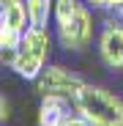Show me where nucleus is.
<instances>
[{
  "label": "nucleus",
  "mask_w": 123,
  "mask_h": 126,
  "mask_svg": "<svg viewBox=\"0 0 123 126\" xmlns=\"http://www.w3.org/2000/svg\"><path fill=\"white\" fill-rule=\"evenodd\" d=\"M49 49H52V36L47 28H36L30 25L25 33H22V44H19L16 52H3L8 69L22 77L27 82H36L38 74L47 69V58H49Z\"/></svg>",
  "instance_id": "f257e3e1"
},
{
  "label": "nucleus",
  "mask_w": 123,
  "mask_h": 126,
  "mask_svg": "<svg viewBox=\"0 0 123 126\" xmlns=\"http://www.w3.org/2000/svg\"><path fill=\"white\" fill-rule=\"evenodd\" d=\"M71 107L85 115L93 126H123V99L101 85H85L74 96Z\"/></svg>",
  "instance_id": "f03ea898"
},
{
  "label": "nucleus",
  "mask_w": 123,
  "mask_h": 126,
  "mask_svg": "<svg viewBox=\"0 0 123 126\" xmlns=\"http://www.w3.org/2000/svg\"><path fill=\"white\" fill-rule=\"evenodd\" d=\"M82 85H85V79H82L77 71L60 66V63L47 66L38 74V79H36L38 96H60V99H68V101H74V96L79 93Z\"/></svg>",
  "instance_id": "7ed1b4c3"
},
{
  "label": "nucleus",
  "mask_w": 123,
  "mask_h": 126,
  "mask_svg": "<svg viewBox=\"0 0 123 126\" xmlns=\"http://www.w3.org/2000/svg\"><path fill=\"white\" fill-rule=\"evenodd\" d=\"M93 33H96V22H93V8L90 6H85L74 19H68V22L55 25L57 44L63 47V49H68V52L85 49L90 41H93Z\"/></svg>",
  "instance_id": "20e7f679"
},
{
  "label": "nucleus",
  "mask_w": 123,
  "mask_h": 126,
  "mask_svg": "<svg viewBox=\"0 0 123 126\" xmlns=\"http://www.w3.org/2000/svg\"><path fill=\"white\" fill-rule=\"evenodd\" d=\"M96 44H98L96 49H98L101 63H104L107 69H112V71H120L123 69V16L109 14L104 22H101Z\"/></svg>",
  "instance_id": "39448f33"
},
{
  "label": "nucleus",
  "mask_w": 123,
  "mask_h": 126,
  "mask_svg": "<svg viewBox=\"0 0 123 126\" xmlns=\"http://www.w3.org/2000/svg\"><path fill=\"white\" fill-rule=\"evenodd\" d=\"M68 99H60V96H41L38 104V126H63L68 110Z\"/></svg>",
  "instance_id": "423d86ee"
},
{
  "label": "nucleus",
  "mask_w": 123,
  "mask_h": 126,
  "mask_svg": "<svg viewBox=\"0 0 123 126\" xmlns=\"http://www.w3.org/2000/svg\"><path fill=\"white\" fill-rule=\"evenodd\" d=\"M0 25H8L16 30H27L30 28V16H27V6L25 0H8V3L0 6Z\"/></svg>",
  "instance_id": "0eeeda50"
},
{
  "label": "nucleus",
  "mask_w": 123,
  "mask_h": 126,
  "mask_svg": "<svg viewBox=\"0 0 123 126\" xmlns=\"http://www.w3.org/2000/svg\"><path fill=\"white\" fill-rule=\"evenodd\" d=\"M25 6H27L30 25H36V28L49 25V19L55 14V0H25Z\"/></svg>",
  "instance_id": "6e6552de"
},
{
  "label": "nucleus",
  "mask_w": 123,
  "mask_h": 126,
  "mask_svg": "<svg viewBox=\"0 0 123 126\" xmlns=\"http://www.w3.org/2000/svg\"><path fill=\"white\" fill-rule=\"evenodd\" d=\"M82 8H85V0H55L52 25H63V22H68V19H74Z\"/></svg>",
  "instance_id": "1a4fd4ad"
},
{
  "label": "nucleus",
  "mask_w": 123,
  "mask_h": 126,
  "mask_svg": "<svg viewBox=\"0 0 123 126\" xmlns=\"http://www.w3.org/2000/svg\"><path fill=\"white\" fill-rule=\"evenodd\" d=\"M19 44H22V30L0 25V47H3V52H16Z\"/></svg>",
  "instance_id": "9d476101"
},
{
  "label": "nucleus",
  "mask_w": 123,
  "mask_h": 126,
  "mask_svg": "<svg viewBox=\"0 0 123 126\" xmlns=\"http://www.w3.org/2000/svg\"><path fill=\"white\" fill-rule=\"evenodd\" d=\"M115 3H118V0H85V6H90L93 11H112L115 8Z\"/></svg>",
  "instance_id": "9b49d317"
},
{
  "label": "nucleus",
  "mask_w": 123,
  "mask_h": 126,
  "mask_svg": "<svg viewBox=\"0 0 123 126\" xmlns=\"http://www.w3.org/2000/svg\"><path fill=\"white\" fill-rule=\"evenodd\" d=\"M63 126H93V123H90V121H88L85 115H79V112L74 110V112H68V115H66Z\"/></svg>",
  "instance_id": "f8f14e48"
},
{
  "label": "nucleus",
  "mask_w": 123,
  "mask_h": 126,
  "mask_svg": "<svg viewBox=\"0 0 123 126\" xmlns=\"http://www.w3.org/2000/svg\"><path fill=\"white\" fill-rule=\"evenodd\" d=\"M0 118H3V121L8 118V101H6V96L0 99Z\"/></svg>",
  "instance_id": "ddd939ff"
}]
</instances>
